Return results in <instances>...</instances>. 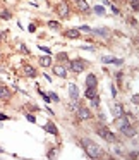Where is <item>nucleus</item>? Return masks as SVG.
<instances>
[{"instance_id":"393cba45","label":"nucleus","mask_w":139,"mask_h":160,"mask_svg":"<svg viewBox=\"0 0 139 160\" xmlns=\"http://www.w3.org/2000/svg\"><path fill=\"white\" fill-rule=\"evenodd\" d=\"M48 26H50L52 29H58V28H60V22H57V21H50V22H48Z\"/></svg>"},{"instance_id":"dca6fc26","label":"nucleus","mask_w":139,"mask_h":160,"mask_svg":"<svg viewBox=\"0 0 139 160\" xmlns=\"http://www.w3.org/2000/svg\"><path fill=\"white\" fill-rule=\"evenodd\" d=\"M24 74L28 77H35L36 76V71L31 67V65H24Z\"/></svg>"},{"instance_id":"5701e85b","label":"nucleus","mask_w":139,"mask_h":160,"mask_svg":"<svg viewBox=\"0 0 139 160\" xmlns=\"http://www.w3.org/2000/svg\"><path fill=\"white\" fill-rule=\"evenodd\" d=\"M95 12H96L98 16H105V9L101 7V5H96V7H95Z\"/></svg>"},{"instance_id":"0eeeda50","label":"nucleus","mask_w":139,"mask_h":160,"mask_svg":"<svg viewBox=\"0 0 139 160\" xmlns=\"http://www.w3.org/2000/svg\"><path fill=\"white\" fill-rule=\"evenodd\" d=\"M53 74L58 77H65L67 76V67H64V65H55L53 67Z\"/></svg>"},{"instance_id":"39448f33","label":"nucleus","mask_w":139,"mask_h":160,"mask_svg":"<svg viewBox=\"0 0 139 160\" xmlns=\"http://www.w3.org/2000/svg\"><path fill=\"white\" fill-rule=\"evenodd\" d=\"M115 126H117L118 129H122V127H125V126H129V117L127 115H118V117H115Z\"/></svg>"},{"instance_id":"f3484780","label":"nucleus","mask_w":139,"mask_h":160,"mask_svg":"<svg viewBox=\"0 0 139 160\" xmlns=\"http://www.w3.org/2000/svg\"><path fill=\"white\" fill-rule=\"evenodd\" d=\"M91 33H95V35H100V36H108V35H110V31H108V29H103V28L91 29Z\"/></svg>"},{"instance_id":"423d86ee","label":"nucleus","mask_w":139,"mask_h":160,"mask_svg":"<svg viewBox=\"0 0 139 160\" xmlns=\"http://www.w3.org/2000/svg\"><path fill=\"white\" fill-rule=\"evenodd\" d=\"M77 117L81 119H89L91 117V112H89V109H86V107H77Z\"/></svg>"},{"instance_id":"ddd939ff","label":"nucleus","mask_w":139,"mask_h":160,"mask_svg":"<svg viewBox=\"0 0 139 160\" xmlns=\"http://www.w3.org/2000/svg\"><path fill=\"white\" fill-rule=\"evenodd\" d=\"M76 4H77V7L81 9L83 12H89V5H88V2H86V0H76Z\"/></svg>"},{"instance_id":"a211bd4d","label":"nucleus","mask_w":139,"mask_h":160,"mask_svg":"<svg viewBox=\"0 0 139 160\" xmlns=\"http://www.w3.org/2000/svg\"><path fill=\"white\" fill-rule=\"evenodd\" d=\"M113 114H115V117L122 115V114H124V107H122L120 103H115V107H113Z\"/></svg>"},{"instance_id":"1a4fd4ad","label":"nucleus","mask_w":139,"mask_h":160,"mask_svg":"<svg viewBox=\"0 0 139 160\" xmlns=\"http://www.w3.org/2000/svg\"><path fill=\"white\" fill-rule=\"evenodd\" d=\"M69 95H70L72 100H77V98H79V90H77V86L74 83L69 84Z\"/></svg>"},{"instance_id":"c9c22d12","label":"nucleus","mask_w":139,"mask_h":160,"mask_svg":"<svg viewBox=\"0 0 139 160\" xmlns=\"http://www.w3.org/2000/svg\"><path fill=\"white\" fill-rule=\"evenodd\" d=\"M7 115H4V114H0V121H7Z\"/></svg>"},{"instance_id":"f257e3e1","label":"nucleus","mask_w":139,"mask_h":160,"mask_svg":"<svg viewBox=\"0 0 139 160\" xmlns=\"http://www.w3.org/2000/svg\"><path fill=\"white\" fill-rule=\"evenodd\" d=\"M83 146H84V152L89 159H100L103 155V150L101 146H98L96 143H93L91 139H83Z\"/></svg>"},{"instance_id":"20e7f679","label":"nucleus","mask_w":139,"mask_h":160,"mask_svg":"<svg viewBox=\"0 0 139 160\" xmlns=\"http://www.w3.org/2000/svg\"><path fill=\"white\" fill-rule=\"evenodd\" d=\"M57 14L60 16V17H67L69 16V4L62 0V2H58L57 4Z\"/></svg>"},{"instance_id":"4c0bfd02","label":"nucleus","mask_w":139,"mask_h":160,"mask_svg":"<svg viewBox=\"0 0 139 160\" xmlns=\"http://www.w3.org/2000/svg\"><path fill=\"white\" fill-rule=\"evenodd\" d=\"M2 38H4V35H2V33H0V42H2Z\"/></svg>"},{"instance_id":"2f4dec72","label":"nucleus","mask_w":139,"mask_h":160,"mask_svg":"<svg viewBox=\"0 0 139 160\" xmlns=\"http://www.w3.org/2000/svg\"><path fill=\"white\" fill-rule=\"evenodd\" d=\"M110 90H112V97H115V95H117V90H115V86H113V84L110 86Z\"/></svg>"},{"instance_id":"a878e982","label":"nucleus","mask_w":139,"mask_h":160,"mask_svg":"<svg viewBox=\"0 0 139 160\" xmlns=\"http://www.w3.org/2000/svg\"><path fill=\"white\" fill-rule=\"evenodd\" d=\"M48 97H50V100H53V102H58V97H57V93H48Z\"/></svg>"},{"instance_id":"7ed1b4c3","label":"nucleus","mask_w":139,"mask_h":160,"mask_svg":"<svg viewBox=\"0 0 139 160\" xmlns=\"http://www.w3.org/2000/svg\"><path fill=\"white\" fill-rule=\"evenodd\" d=\"M67 67H69V69H72L74 72H83L84 67H86V64H84L81 59H76V60H70V62L67 64Z\"/></svg>"},{"instance_id":"f704fd0d","label":"nucleus","mask_w":139,"mask_h":160,"mask_svg":"<svg viewBox=\"0 0 139 160\" xmlns=\"http://www.w3.org/2000/svg\"><path fill=\"white\" fill-rule=\"evenodd\" d=\"M40 50H43L45 54H48V55H50V48H47V47H40Z\"/></svg>"},{"instance_id":"6e6552de","label":"nucleus","mask_w":139,"mask_h":160,"mask_svg":"<svg viewBox=\"0 0 139 160\" xmlns=\"http://www.w3.org/2000/svg\"><path fill=\"white\" fill-rule=\"evenodd\" d=\"M120 131H122V134L129 136V138H134V136H136V129H134V127H132L131 124H129V126H125V127H122Z\"/></svg>"},{"instance_id":"c756f323","label":"nucleus","mask_w":139,"mask_h":160,"mask_svg":"<svg viewBox=\"0 0 139 160\" xmlns=\"http://www.w3.org/2000/svg\"><path fill=\"white\" fill-rule=\"evenodd\" d=\"M58 59H60V60H67V54H58Z\"/></svg>"},{"instance_id":"c85d7f7f","label":"nucleus","mask_w":139,"mask_h":160,"mask_svg":"<svg viewBox=\"0 0 139 160\" xmlns=\"http://www.w3.org/2000/svg\"><path fill=\"white\" fill-rule=\"evenodd\" d=\"M28 29H29V33H35V31H36V26H35V24H29Z\"/></svg>"},{"instance_id":"6ab92c4d","label":"nucleus","mask_w":139,"mask_h":160,"mask_svg":"<svg viewBox=\"0 0 139 160\" xmlns=\"http://www.w3.org/2000/svg\"><path fill=\"white\" fill-rule=\"evenodd\" d=\"M10 97V91L5 86H0V98H9Z\"/></svg>"},{"instance_id":"f03ea898","label":"nucleus","mask_w":139,"mask_h":160,"mask_svg":"<svg viewBox=\"0 0 139 160\" xmlns=\"http://www.w3.org/2000/svg\"><path fill=\"white\" fill-rule=\"evenodd\" d=\"M98 136H101L103 139H106V141H110V143H117V138H115V134L108 129V127H105V126H100L96 129Z\"/></svg>"},{"instance_id":"9d476101","label":"nucleus","mask_w":139,"mask_h":160,"mask_svg":"<svg viewBox=\"0 0 139 160\" xmlns=\"http://www.w3.org/2000/svg\"><path fill=\"white\" fill-rule=\"evenodd\" d=\"M96 83H98V79L95 74H88V77H86V86L88 88H96Z\"/></svg>"},{"instance_id":"bb28decb","label":"nucleus","mask_w":139,"mask_h":160,"mask_svg":"<svg viewBox=\"0 0 139 160\" xmlns=\"http://www.w3.org/2000/svg\"><path fill=\"white\" fill-rule=\"evenodd\" d=\"M79 29V31H86V33H91V28L89 26H86V24H84V26H81V28H77Z\"/></svg>"},{"instance_id":"2eb2a0df","label":"nucleus","mask_w":139,"mask_h":160,"mask_svg":"<svg viewBox=\"0 0 139 160\" xmlns=\"http://www.w3.org/2000/svg\"><path fill=\"white\" fill-rule=\"evenodd\" d=\"M84 97L88 98V100L95 98V97H96V88H86V93H84Z\"/></svg>"},{"instance_id":"7c9ffc66","label":"nucleus","mask_w":139,"mask_h":160,"mask_svg":"<svg viewBox=\"0 0 139 160\" xmlns=\"http://www.w3.org/2000/svg\"><path fill=\"white\" fill-rule=\"evenodd\" d=\"M132 103H136V105L139 103V97H138V95H134V97H132Z\"/></svg>"},{"instance_id":"4be33fe9","label":"nucleus","mask_w":139,"mask_h":160,"mask_svg":"<svg viewBox=\"0 0 139 160\" xmlns=\"http://www.w3.org/2000/svg\"><path fill=\"white\" fill-rule=\"evenodd\" d=\"M103 4H105V5H108V7H110L112 10H113V14H118V9L115 7V5H112V4H110V2H108V0H105Z\"/></svg>"},{"instance_id":"72a5a7b5","label":"nucleus","mask_w":139,"mask_h":160,"mask_svg":"<svg viewBox=\"0 0 139 160\" xmlns=\"http://www.w3.org/2000/svg\"><path fill=\"white\" fill-rule=\"evenodd\" d=\"M21 50H22V52H24V54H26V55H29V50L26 48V47H24V45H21Z\"/></svg>"},{"instance_id":"cd10ccee","label":"nucleus","mask_w":139,"mask_h":160,"mask_svg":"<svg viewBox=\"0 0 139 160\" xmlns=\"http://www.w3.org/2000/svg\"><path fill=\"white\" fill-rule=\"evenodd\" d=\"M26 119H28L29 122H36V119H35V115H31V114H28V115H26Z\"/></svg>"},{"instance_id":"412c9836","label":"nucleus","mask_w":139,"mask_h":160,"mask_svg":"<svg viewBox=\"0 0 139 160\" xmlns=\"http://www.w3.org/2000/svg\"><path fill=\"white\" fill-rule=\"evenodd\" d=\"M0 17H2V19H5V21H9L12 16H10V12H9V10H2V12H0Z\"/></svg>"},{"instance_id":"aec40b11","label":"nucleus","mask_w":139,"mask_h":160,"mask_svg":"<svg viewBox=\"0 0 139 160\" xmlns=\"http://www.w3.org/2000/svg\"><path fill=\"white\" fill-rule=\"evenodd\" d=\"M91 107H93V109H98V107H100V98H98V95L95 98H91Z\"/></svg>"},{"instance_id":"e433bc0d","label":"nucleus","mask_w":139,"mask_h":160,"mask_svg":"<svg viewBox=\"0 0 139 160\" xmlns=\"http://www.w3.org/2000/svg\"><path fill=\"white\" fill-rule=\"evenodd\" d=\"M129 157H131V159H136V157H138V152H132L131 155H129Z\"/></svg>"},{"instance_id":"b1692460","label":"nucleus","mask_w":139,"mask_h":160,"mask_svg":"<svg viewBox=\"0 0 139 160\" xmlns=\"http://www.w3.org/2000/svg\"><path fill=\"white\" fill-rule=\"evenodd\" d=\"M131 7L138 12V10H139V0H131Z\"/></svg>"},{"instance_id":"4468645a","label":"nucleus","mask_w":139,"mask_h":160,"mask_svg":"<svg viewBox=\"0 0 139 160\" xmlns=\"http://www.w3.org/2000/svg\"><path fill=\"white\" fill-rule=\"evenodd\" d=\"M40 65H43V67H48V65H52V57H50V55L40 57Z\"/></svg>"},{"instance_id":"f8f14e48","label":"nucleus","mask_w":139,"mask_h":160,"mask_svg":"<svg viewBox=\"0 0 139 160\" xmlns=\"http://www.w3.org/2000/svg\"><path fill=\"white\" fill-rule=\"evenodd\" d=\"M43 129H45L47 132H52L53 136H57V134H58V129H57V127H55V124H52V122H48V124H45V126H43Z\"/></svg>"},{"instance_id":"58836bf2","label":"nucleus","mask_w":139,"mask_h":160,"mask_svg":"<svg viewBox=\"0 0 139 160\" xmlns=\"http://www.w3.org/2000/svg\"><path fill=\"white\" fill-rule=\"evenodd\" d=\"M2 152H4V150H2V148H0V153H2Z\"/></svg>"},{"instance_id":"9b49d317","label":"nucleus","mask_w":139,"mask_h":160,"mask_svg":"<svg viewBox=\"0 0 139 160\" xmlns=\"http://www.w3.org/2000/svg\"><path fill=\"white\" fill-rule=\"evenodd\" d=\"M65 36H67V38H79V36H81V31L77 28L67 29V31H65Z\"/></svg>"},{"instance_id":"473e14b6","label":"nucleus","mask_w":139,"mask_h":160,"mask_svg":"<svg viewBox=\"0 0 139 160\" xmlns=\"http://www.w3.org/2000/svg\"><path fill=\"white\" fill-rule=\"evenodd\" d=\"M55 152H57V150H50V153H48V159H53V157H55Z\"/></svg>"}]
</instances>
